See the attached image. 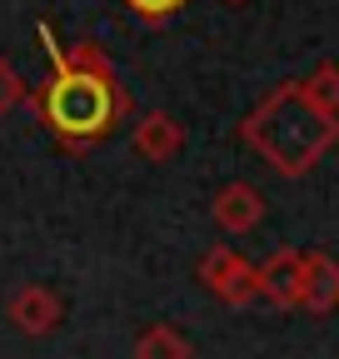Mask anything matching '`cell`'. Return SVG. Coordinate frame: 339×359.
<instances>
[{"instance_id": "cell-4", "label": "cell", "mask_w": 339, "mask_h": 359, "mask_svg": "<svg viewBox=\"0 0 339 359\" xmlns=\"http://www.w3.org/2000/svg\"><path fill=\"white\" fill-rule=\"evenodd\" d=\"M6 320H11L20 334L40 339V334H50V330L65 320V304H60V294H55L50 285H25V290H15V294H11Z\"/></svg>"}, {"instance_id": "cell-5", "label": "cell", "mask_w": 339, "mask_h": 359, "mask_svg": "<svg viewBox=\"0 0 339 359\" xmlns=\"http://www.w3.org/2000/svg\"><path fill=\"white\" fill-rule=\"evenodd\" d=\"M260 299L279 309H300V280H305V250H275L265 264H254Z\"/></svg>"}, {"instance_id": "cell-3", "label": "cell", "mask_w": 339, "mask_h": 359, "mask_svg": "<svg viewBox=\"0 0 339 359\" xmlns=\"http://www.w3.org/2000/svg\"><path fill=\"white\" fill-rule=\"evenodd\" d=\"M200 285L215 294L220 304H230V309H244V304L260 299V280H254V264H249L240 250H230V245L205 250V259H200Z\"/></svg>"}, {"instance_id": "cell-13", "label": "cell", "mask_w": 339, "mask_h": 359, "mask_svg": "<svg viewBox=\"0 0 339 359\" xmlns=\"http://www.w3.org/2000/svg\"><path fill=\"white\" fill-rule=\"evenodd\" d=\"M230 6H244V0H230Z\"/></svg>"}, {"instance_id": "cell-7", "label": "cell", "mask_w": 339, "mask_h": 359, "mask_svg": "<svg viewBox=\"0 0 339 359\" xmlns=\"http://www.w3.org/2000/svg\"><path fill=\"white\" fill-rule=\"evenodd\" d=\"M135 155L140 160H150V165H170L180 150H185V125L170 115V110H145L140 120H135Z\"/></svg>"}, {"instance_id": "cell-8", "label": "cell", "mask_w": 339, "mask_h": 359, "mask_svg": "<svg viewBox=\"0 0 339 359\" xmlns=\"http://www.w3.org/2000/svg\"><path fill=\"white\" fill-rule=\"evenodd\" d=\"M300 309H305V314H329V309H339V259H334V255L305 250Z\"/></svg>"}, {"instance_id": "cell-11", "label": "cell", "mask_w": 339, "mask_h": 359, "mask_svg": "<svg viewBox=\"0 0 339 359\" xmlns=\"http://www.w3.org/2000/svg\"><path fill=\"white\" fill-rule=\"evenodd\" d=\"M20 100H25V80L15 75V65L6 55H0V115H11Z\"/></svg>"}, {"instance_id": "cell-12", "label": "cell", "mask_w": 339, "mask_h": 359, "mask_svg": "<svg viewBox=\"0 0 339 359\" xmlns=\"http://www.w3.org/2000/svg\"><path fill=\"white\" fill-rule=\"evenodd\" d=\"M125 6H130L140 20H150V25H160V20H170V15H175L180 6H185V0H125Z\"/></svg>"}, {"instance_id": "cell-2", "label": "cell", "mask_w": 339, "mask_h": 359, "mask_svg": "<svg viewBox=\"0 0 339 359\" xmlns=\"http://www.w3.org/2000/svg\"><path fill=\"white\" fill-rule=\"evenodd\" d=\"M240 140L284 180H300L339 145V115L314 110L305 100V90L294 80H284L244 115Z\"/></svg>"}, {"instance_id": "cell-10", "label": "cell", "mask_w": 339, "mask_h": 359, "mask_svg": "<svg viewBox=\"0 0 339 359\" xmlns=\"http://www.w3.org/2000/svg\"><path fill=\"white\" fill-rule=\"evenodd\" d=\"M135 359H190V339L175 325H150L135 339Z\"/></svg>"}, {"instance_id": "cell-9", "label": "cell", "mask_w": 339, "mask_h": 359, "mask_svg": "<svg viewBox=\"0 0 339 359\" xmlns=\"http://www.w3.org/2000/svg\"><path fill=\"white\" fill-rule=\"evenodd\" d=\"M305 90V100L314 105V110H324V115H339V65L334 60H324V65H314L305 80H294Z\"/></svg>"}, {"instance_id": "cell-1", "label": "cell", "mask_w": 339, "mask_h": 359, "mask_svg": "<svg viewBox=\"0 0 339 359\" xmlns=\"http://www.w3.org/2000/svg\"><path fill=\"white\" fill-rule=\"evenodd\" d=\"M35 35L50 55V75H46V85L25 90V105L55 135L60 150H75V155L95 150L100 140H110V130L130 115V90L120 85L115 60L105 55L100 40H75L65 50L46 20L35 25Z\"/></svg>"}, {"instance_id": "cell-6", "label": "cell", "mask_w": 339, "mask_h": 359, "mask_svg": "<svg viewBox=\"0 0 339 359\" xmlns=\"http://www.w3.org/2000/svg\"><path fill=\"white\" fill-rule=\"evenodd\" d=\"M209 219H215L225 235H249L254 224L265 219V195L254 185H244V180H230V185L215 190V200H209Z\"/></svg>"}]
</instances>
